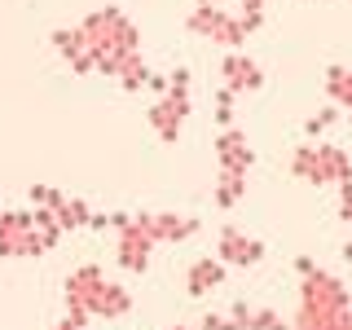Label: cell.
<instances>
[{"label":"cell","instance_id":"5","mask_svg":"<svg viewBox=\"0 0 352 330\" xmlns=\"http://www.w3.org/2000/svg\"><path fill=\"white\" fill-rule=\"evenodd\" d=\"M203 5H212V0H203Z\"/></svg>","mask_w":352,"mask_h":330},{"label":"cell","instance_id":"1","mask_svg":"<svg viewBox=\"0 0 352 330\" xmlns=\"http://www.w3.org/2000/svg\"><path fill=\"white\" fill-rule=\"evenodd\" d=\"M49 238L40 234L36 212H0V256H40Z\"/></svg>","mask_w":352,"mask_h":330},{"label":"cell","instance_id":"2","mask_svg":"<svg viewBox=\"0 0 352 330\" xmlns=\"http://www.w3.org/2000/svg\"><path fill=\"white\" fill-rule=\"evenodd\" d=\"M220 242H225V247H220V256H225V260H238V264L260 260V247L251 238H242L238 229H225V238H220Z\"/></svg>","mask_w":352,"mask_h":330},{"label":"cell","instance_id":"3","mask_svg":"<svg viewBox=\"0 0 352 330\" xmlns=\"http://www.w3.org/2000/svg\"><path fill=\"white\" fill-rule=\"evenodd\" d=\"M216 282H220V264H212V260H198L194 269H190V291H194V295H207Z\"/></svg>","mask_w":352,"mask_h":330},{"label":"cell","instance_id":"4","mask_svg":"<svg viewBox=\"0 0 352 330\" xmlns=\"http://www.w3.org/2000/svg\"><path fill=\"white\" fill-rule=\"evenodd\" d=\"M225 71H229V84H234V88H256V84H260L256 66H251L247 58H229V62H225Z\"/></svg>","mask_w":352,"mask_h":330}]
</instances>
